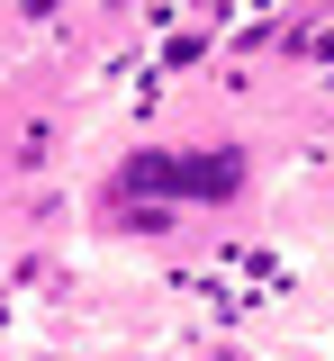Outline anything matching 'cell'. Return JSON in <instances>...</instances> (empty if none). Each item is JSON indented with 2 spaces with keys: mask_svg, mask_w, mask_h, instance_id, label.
<instances>
[{
  "mask_svg": "<svg viewBox=\"0 0 334 361\" xmlns=\"http://www.w3.org/2000/svg\"><path fill=\"white\" fill-rule=\"evenodd\" d=\"M235 199L244 190V154L217 145V154H127L118 163V199Z\"/></svg>",
  "mask_w": 334,
  "mask_h": 361,
  "instance_id": "6da1fadb",
  "label": "cell"
}]
</instances>
